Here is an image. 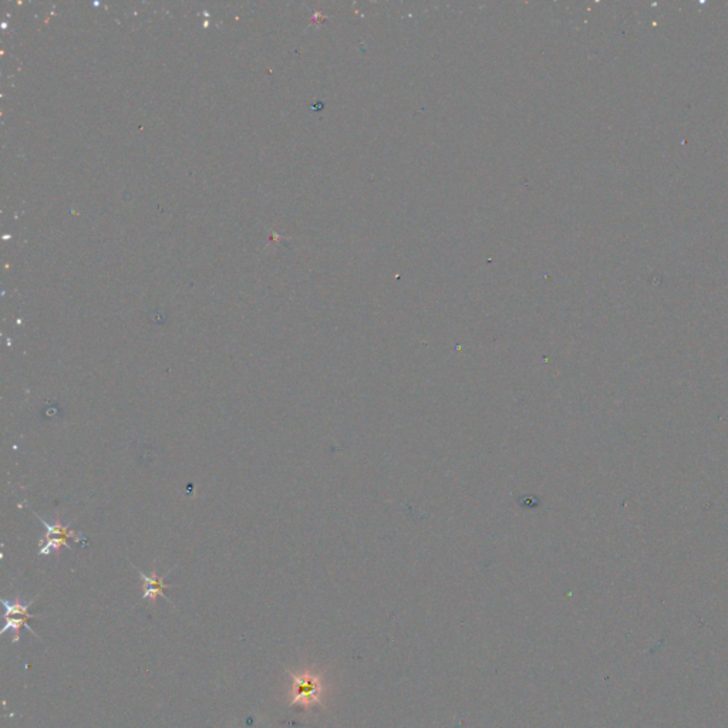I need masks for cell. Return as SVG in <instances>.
Here are the masks:
<instances>
[{
    "label": "cell",
    "mask_w": 728,
    "mask_h": 728,
    "mask_svg": "<svg viewBox=\"0 0 728 728\" xmlns=\"http://www.w3.org/2000/svg\"><path fill=\"white\" fill-rule=\"evenodd\" d=\"M134 566V563H131ZM135 571L140 573V578L142 581V599H150L152 602V605L157 603L158 598H165L167 602L171 603V600L165 596V589L170 588V585L165 583V576H160L157 573V569L154 568L152 572L150 575L141 572V569H138L137 566H134Z\"/></svg>",
    "instance_id": "cell-4"
},
{
    "label": "cell",
    "mask_w": 728,
    "mask_h": 728,
    "mask_svg": "<svg viewBox=\"0 0 728 728\" xmlns=\"http://www.w3.org/2000/svg\"><path fill=\"white\" fill-rule=\"evenodd\" d=\"M292 679L291 683V706H301L305 710L322 704L323 697V682L322 676L312 670H303L302 673L288 672Z\"/></svg>",
    "instance_id": "cell-1"
},
{
    "label": "cell",
    "mask_w": 728,
    "mask_h": 728,
    "mask_svg": "<svg viewBox=\"0 0 728 728\" xmlns=\"http://www.w3.org/2000/svg\"><path fill=\"white\" fill-rule=\"evenodd\" d=\"M34 515L38 518V521L44 526V535L40 539L38 555L58 553L61 551V548H68L70 549L71 546H70L68 541H74L77 544H81L83 541H85V538L80 532H76V531L70 529L68 526L63 525L60 522V519H57L53 525H50L41 516H38L37 514H34Z\"/></svg>",
    "instance_id": "cell-2"
},
{
    "label": "cell",
    "mask_w": 728,
    "mask_h": 728,
    "mask_svg": "<svg viewBox=\"0 0 728 728\" xmlns=\"http://www.w3.org/2000/svg\"><path fill=\"white\" fill-rule=\"evenodd\" d=\"M34 600L36 599L30 600L28 603H23L19 598H16L13 602L1 599V603H3V608H4V626L1 628L0 635H4L7 630H11L13 635H14V638L11 639L13 645H17L20 642V630H21V628H26L31 635H34V638H37L41 642L40 636L27 623L30 619L38 618L36 615L33 616V615L28 613V609L34 603Z\"/></svg>",
    "instance_id": "cell-3"
}]
</instances>
